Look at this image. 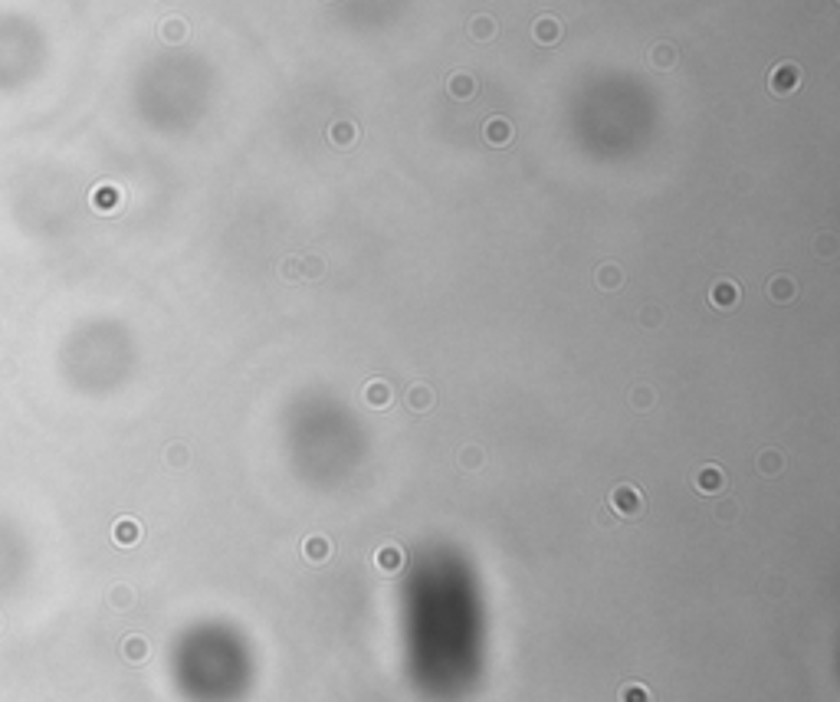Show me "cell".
<instances>
[{
  "label": "cell",
  "mask_w": 840,
  "mask_h": 702,
  "mask_svg": "<svg viewBox=\"0 0 840 702\" xmlns=\"http://www.w3.org/2000/svg\"><path fill=\"white\" fill-rule=\"evenodd\" d=\"M302 552H305V558H309L312 565H322V561H329L331 541L325 535H309L305 538V545H302Z\"/></svg>",
  "instance_id": "8"
},
{
  "label": "cell",
  "mask_w": 840,
  "mask_h": 702,
  "mask_svg": "<svg viewBox=\"0 0 840 702\" xmlns=\"http://www.w3.org/2000/svg\"><path fill=\"white\" fill-rule=\"evenodd\" d=\"M364 401L371 403V407H388L390 401V388L384 384V381H371L368 388H364Z\"/></svg>",
  "instance_id": "12"
},
{
  "label": "cell",
  "mask_w": 840,
  "mask_h": 702,
  "mask_svg": "<svg viewBox=\"0 0 840 702\" xmlns=\"http://www.w3.org/2000/svg\"><path fill=\"white\" fill-rule=\"evenodd\" d=\"M620 702H650V692L640 683H627L620 686Z\"/></svg>",
  "instance_id": "18"
},
{
  "label": "cell",
  "mask_w": 840,
  "mask_h": 702,
  "mask_svg": "<svg viewBox=\"0 0 840 702\" xmlns=\"http://www.w3.org/2000/svg\"><path fill=\"white\" fill-rule=\"evenodd\" d=\"M480 463H482L480 449H463V466H480Z\"/></svg>",
  "instance_id": "23"
},
{
  "label": "cell",
  "mask_w": 840,
  "mask_h": 702,
  "mask_svg": "<svg viewBox=\"0 0 840 702\" xmlns=\"http://www.w3.org/2000/svg\"><path fill=\"white\" fill-rule=\"evenodd\" d=\"M646 397H650V394H646V390H644V388H640V390H637V407H646Z\"/></svg>",
  "instance_id": "26"
},
{
  "label": "cell",
  "mask_w": 840,
  "mask_h": 702,
  "mask_svg": "<svg viewBox=\"0 0 840 702\" xmlns=\"http://www.w3.org/2000/svg\"><path fill=\"white\" fill-rule=\"evenodd\" d=\"M482 134H486V141L493 148H506L512 141V121L502 119V115H493V119H486V125H482Z\"/></svg>",
  "instance_id": "3"
},
{
  "label": "cell",
  "mask_w": 840,
  "mask_h": 702,
  "mask_svg": "<svg viewBox=\"0 0 840 702\" xmlns=\"http://www.w3.org/2000/svg\"><path fill=\"white\" fill-rule=\"evenodd\" d=\"M620 283H624V276H620V269H617L614 263H607V266L598 269V285H600V289H617Z\"/></svg>",
  "instance_id": "15"
},
{
  "label": "cell",
  "mask_w": 840,
  "mask_h": 702,
  "mask_svg": "<svg viewBox=\"0 0 840 702\" xmlns=\"http://www.w3.org/2000/svg\"><path fill=\"white\" fill-rule=\"evenodd\" d=\"M329 138H331V145H335V148H351V145L358 141V125H355V121H348V119L335 121V125L329 128Z\"/></svg>",
  "instance_id": "7"
},
{
  "label": "cell",
  "mask_w": 840,
  "mask_h": 702,
  "mask_svg": "<svg viewBox=\"0 0 840 702\" xmlns=\"http://www.w3.org/2000/svg\"><path fill=\"white\" fill-rule=\"evenodd\" d=\"M768 86L775 95H791L801 86V66L797 62H778L771 75H768Z\"/></svg>",
  "instance_id": "1"
},
{
  "label": "cell",
  "mask_w": 840,
  "mask_h": 702,
  "mask_svg": "<svg viewBox=\"0 0 840 702\" xmlns=\"http://www.w3.org/2000/svg\"><path fill=\"white\" fill-rule=\"evenodd\" d=\"M407 403H410L414 410H430V407H434V390L427 388V384H417V388H410Z\"/></svg>",
  "instance_id": "14"
},
{
  "label": "cell",
  "mask_w": 840,
  "mask_h": 702,
  "mask_svg": "<svg viewBox=\"0 0 840 702\" xmlns=\"http://www.w3.org/2000/svg\"><path fill=\"white\" fill-rule=\"evenodd\" d=\"M611 508H614L617 515H624V519L640 515L644 512V495H640L637 486H617L614 493H611Z\"/></svg>",
  "instance_id": "2"
},
{
  "label": "cell",
  "mask_w": 840,
  "mask_h": 702,
  "mask_svg": "<svg viewBox=\"0 0 840 702\" xmlns=\"http://www.w3.org/2000/svg\"><path fill=\"white\" fill-rule=\"evenodd\" d=\"M469 33H473L476 40H493L495 23H493V20H489V16H476V20L469 23Z\"/></svg>",
  "instance_id": "16"
},
{
  "label": "cell",
  "mask_w": 840,
  "mask_h": 702,
  "mask_svg": "<svg viewBox=\"0 0 840 702\" xmlns=\"http://www.w3.org/2000/svg\"><path fill=\"white\" fill-rule=\"evenodd\" d=\"M184 36H187V27H184L180 20H171V23H165V40L178 43V40H184Z\"/></svg>",
  "instance_id": "21"
},
{
  "label": "cell",
  "mask_w": 840,
  "mask_h": 702,
  "mask_svg": "<svg viewBox=\"0 0 840 702\" xmlns=\"http://www.w3.org/2000/svg\"><path fill=\"white\" fill-rule=\"evenodd\" d=\"M535 40L539 43H558V36H561V27H558L555 16H541L539 23H535Z\"/></svg>",
  "instance_id": "11"
},
{
  "label": "cell",
  "mask_w": 840,
  "mask_h": 702,
  "mask_svg": "<svg viewBox=\"0 0 840 702\" xmlns=\"http://www.w3.org/2000/svg\"><path fill=\"white\" fill-rule=\"evenodd\" d=\"M125 657H128V659H135V663H138V659H145V657H148V643L141 640V637H135V640H128V643H125Z\"/></svg>",
  "instance_id": "20"
},
{
  "label": "cell",
  "mask_w": 840,
  "mask_h": 702,
  "mask_svg": "<svg viewBox=\"0 0 840 702\" xmlns=\"http://www.w3.org/2000/svg\"><path fill=\"white\" fill-rule=\"evenodd\" d=\"M650 60H653V66H660V69H670V66L676 62V49L663 43V46H657V49L650 53Z\"/></svg>",
  "instance_id": "17"
},
{
  "label": "cell",
  "mask_w": 840,
  "mask_h": 702,
  "mask_svg": "<svg viewBox=\"0 0 840 702\" xmlns=\"http://www.w3.org/2000/svg\"><path fill=\"white\" fill-rule=\"evenodd\" d=\"M138 535H141V528H138L135 519H121V522L115 525V541H119V545H135Z\"/></svg>",
  "instance_id": "13"
},
{
  "label": "cell",
  "mask_w": 840,
  "mask_h": 702,
  "mask_svg": "<svg viewBox=\"0 0 840 702\" xmlns=\"http://www.w3.org/2000/svg\"><path fill=\"white\" fill-rule=\"evenodd\" d=\"M447 92H450L453 99H473L476 95V79L473 75H466V73H453L450 79H447Z\"/></svg>",
  "instance_id": "9"
},
{
  "label": "cell",
  "mask_w": 840,
  "mask_h": 702,
  "mask_svg": "<svg viewBox=\"0 0 840 702\" xmlns=\"http://www.w3.org/2000/svg\"><path fill=\"white\" fill-rule=\"evenodd\" d=\"M834 243H837V239L824 233V237H821V256H834Z\"/></svg>",
  "instance_id": "24"
},
{
  "label": "cell",
  "mask_w": 840,
  "mask_h": 702,
  "mask_svg": "<svg viewBox=\"0 0 840 702\" xmlns=\"http://www.w3.org/2000/svg\"><path fill=\"white\" fill-rule=\"evenodd\" d=\"M732 508H735V506H732V502H725V506H722V508H719V519H729V515H732Z\"/></svg>",
  "instance_id": "25"
},
{
  "label": "cell",
  "mask_w": 840,
  "mask_h": 702,
  "mask_svg": "<svg viewBox=\"0 0 840 702\" xmlns=\"http://www.w3.org/2000/svg\"><path fill=\"white\" fill-rule=\"evenodd\" d=\"M95 194H99L95 197V204H99V207H108V204H115V194H119V191H115V187H99Z\"/></svg>",
  "instance_id": "22"
},
{
  "label": "cell",
  "mask_w": 840,
  "mask_h": 702,
  "mask_svg": "<svg viewBox=\"0 0 840 702\" xmlns=\"http://www.w3.org/2000/svg\"><path fill=\"white\" fill-rule=\"evenodd\" d=\"M375 565L381 571H388V574H390V571H397L401 565H404V552H401L397 545H384V548L375 554Z\"/></svg>",
  "instance_id": "10"
},
{
  "label": "cell",
  "mask_w": 840,
  "mask_h": 702,
  "mask_svg": "<svg viewBox=\"0 0 840 702\" xmlns=\"http://www.w3.org/2000/svg\"><path fill=\"white\" fill-rule=\"evenodd\" d=\"M738 299H742V289H738V283H732V279H719V283L712 285V292H709V302H712L716 309H735Z\"/></svg>",
  "instance_id": "4"
},
{
  "label": "cell",
  "mask_w": 840,
  "mask_h": 702,
  "mask_svg": "<svg viewBox=\"0 0 840 702\" xmlns=\"http://www.w3.org/2000/svg\"><path fill=\"white\" fill-rule=\"evenodd\" d=\"M758 469H762V473H768V476H775V473L781 469V456L775 453V449L762 453V456H758Z\"/></svg>",
  "instance_id": "19"
},
{
  "label": "cell",
  "mask_w": 840,
  "mask_h": 702,
  "mask_svg": "<svg viewBox=\"0 0 840 702\" xmlns=\"http://www.w3.org/2000/svg\"><path fill=\"white\" fill-rule=\"evenodd\" d=\"M797 296V285L795 279L788 276V272H778V276H771L768 279V299L778 302V305H788V302Z\"/></svg>",
  "instance_id": "5"
},
{
  "label": "cell",
  "mask_w": 840,
  "mask_h": 702,
  "mask_svg": "<svg viewBox=\"0 0 840 702\" xmlns=\"http://www.w3.org/2000/svg\"><path fill=\"white\" fill-rule=\"evenodd\" d=\"M696 489L705 495H716L725 489V473H722L719 466H703L699 473H696Z\"/></svg>",
  "instance_id": "6"
}]
</instances>
